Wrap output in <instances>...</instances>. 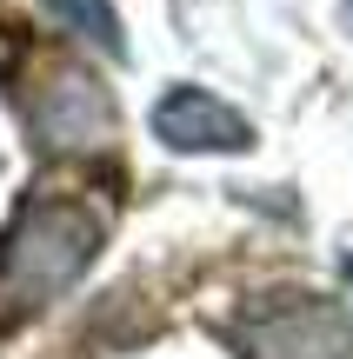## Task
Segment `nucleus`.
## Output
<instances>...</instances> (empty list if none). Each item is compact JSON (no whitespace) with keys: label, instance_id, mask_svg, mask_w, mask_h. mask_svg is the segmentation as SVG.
Segmentation results:
<instances>
[{"label":"nucleus","instance_id":"obj_1","mask_svg":"<svg viewBox=\"0 0 353 359\" xmlns=\"http://www.w3.org/2000/svg\"><path fill=\"white\" fill-rule=\"evenodd\" d=\"M100 240H107V219L80 193L34 187L13 213V226L0 233V313L53 306L100 259Z\"/></svg>","mask_w":353,"mask_h":359},{"label":"nucleus","instance_id":"obj_2","mask_svg":"<svg viewBox=\"0 0 353 359\" xmlns=\"http://www.w3.org/2000/svg\"><path fill=\"white\" fill-rule=\"evenodd\" d=\"M20 107H27V133L47 154H107L120 140L114 93L74 60H40L27 93H20Z\"/></svg>","mask_w":353,"mask_h":359},{"label":"nucleus","instance_id":"obj_7","mask_svg":"<svg viewBox=\"0 0 353 359\" xmlns=\"http://www.w3.org/2000/svg\"><path fill=\"white\" fill-rule=\"evenodd\" d=\"M347 13H353V0H347Z\"/></svg>","mask_w":353,"mask_h":359},{"label":"nucleus","instance_id":"obj_5","mask_svg":"<svg viewBox=\"0 0 353 359\" xmlns=\"http://www.w3.org/2000/svg\"><path fill=\"white\" fill-rule=\"evenodd\" d=\"M40 7H47V20L67 27L74 40L114 53V60H127V34H120V13L107 7V0H40Z\"/></svg>","mask_w":353,"mask_h":359},{"label":"nucleus","instance_id":"obj_6","mask_svg":"<svg viewBox=\"0 0 353 359\" xmlns=\"http://www.w3.org/2000/svg\"><path fill=\"white\" fill-rule=\"evenodd\" d=\"M347 286H353V259H347Z\"/></svg>","mask_w":353,"mask_h":359},{"label":"nucleus","instance_id":"obj_4","mask_svg":"<svg viewBox=\"0 0 353 359\" xmlns=\"http://www.w3.org/2000/svg\"><path fill=\"white\" fill-rule=\"evenodd\" d=\"M154 133L173 154H247L253 147V120L234 114L227 100H213L207 87H173L154 107Z\"/></svg>","mask_w":353,"mask_h":359},{"label":"nucleus","instance_id":"obj_3","mask_svg":"<svg viewBox=\"0 0 353 359\" xmlns=\"http://www.w3.org/2000/svg\"><path fill=\"white\" fill-rule=\"evenodd\" d=\"M240 359H353V326L340 299L320 293H260L234 313Z\"/></svg>","mask_w":353,"mask_h":359}]
</instances>
